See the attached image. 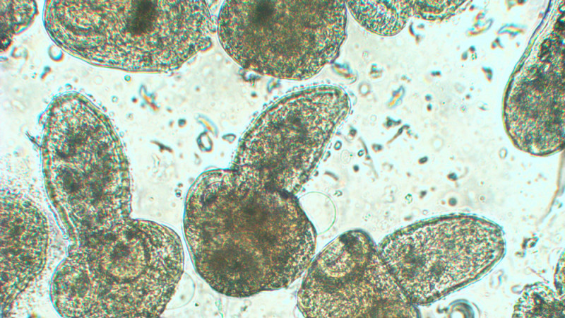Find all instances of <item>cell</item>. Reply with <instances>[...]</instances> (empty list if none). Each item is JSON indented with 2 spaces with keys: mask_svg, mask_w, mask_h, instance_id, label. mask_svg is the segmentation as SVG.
<instances>
[{
  "mask_svg": "<svg viewBox=\"0 0 565 318\" xmlns=\"http://www.w3.org/2000/svg\"><path fill=\"white\" fill-rule=\"evenodd\" d=\"M184 230L199 276L235 298L289 286L307 271L316 248L315 230L295 195L232 169L208 170L192 184Z\"/></svg>",
  "mask_w": 565,
  "mask_h": 318,
  "instance_id": "1",
  "label": "cell"
},
{
  "mask_svg": "<svg viewBox=\"0 0 565 318\" xmlns=\"http://www.w3.org/2000/svg\"><path fill=\"white\" fill-rule=\"evenodd\" d=\"M179 235L153 221L129 219L78 244L51 283L56 310L66 317L160 316L183 273Z\"/></svg>",
  "mask_w": 565,
  "mask_h": 318,
  "instance_id": "2",
  "label": "cell"
},
{
  "mask_svg": "<svg viewBox=\"0 0 565 318\" xmlns=\"http://www.w3.org/2000/svg\"><path fill=\"white\" fill-rule=\"evenodd\" d=\"M49 197L78 244L127 221L130 175L121 141L106 114L85 95H58L48 107L41 142Z\"/></svg>",
  "mask_w": 565,
  "mask_h": 318,
  "instance_id": "3",
  "label": "cell"
},
{
  "mask_svg": "<svg viewBox=\"0 0 565 318\" xmlns=\"http://www.w3.org/2000/svg\"><path fill=\"white\" fill-rule=\"evenodd\" d=\"M52 39L91 64L167 72L208 48L214 21L204 1H48Z\"/></svg>",
  "mask_w": 565,
  "mask_h": 318,
  "instance_id": "4",
  "label": "cell"
},
{
  "mask_svg": "<svg viewBox=\"0 0 565 318\" xmlns=\"http://www.w3.org/2000/svg\"><path fill=\"white\" fill-rule=\"evenodd\" d=\"M346 22L343 1H227L217 28L222 47L242 67L305 80L336 58Z\"/></svg>",
  "mask_w": 565,
  "mask_h": 318,
  "instance_id": "5",
  "label": "cell"
},
{
  "mask_svg": "<svg viewBox=\"0 0 565 318\" xmlns=\"http://www.w3.org/2000/svg\"><path fill=\"white\" fill-rule=\"evenodd\" d=\"M377 248L409 300L427 305L483 276L501 259L506 247L497 224L453 214L403 228Z\"/></svg>",
  "mask_w": 565,
  "mask_h": 318,
  "instance_id": "6",
  "label": "cell"
},
{
  "mask_svg": "<svg viewBox=\"0 0 565 318\" xmlns=\"http://www.w3.org/2000/svg\"><path fill=\"white\" fill-rule=\"evenodd\" d=\"M350 110L347 94L333 86L308 88L282 98L246 132L232 170L258 184L295 195L312 175Z\"/></svg>",
  "mask_w": 565,
  "mask_h": 318,
  "instance_id": "7",
  "label": "cell"
},
{
  "mask_svg": "<svg viewBox=\"0 0 565 318\" xmlns=\"http://www.w3.org/2000/svg\"><path fill=\"white\" fill-rule=\"evenodd\" d=\"M297 293L306 317H416L418 311L364 232L350 230L312 259Z\"/></svg>",
  "mask_w": 565,
  "mask_h": 318,
  "instance_id": "8",
  "label": "cell"
},
{
  "mask_svg": "<svg viewBox=\"0 0 565 318\" xmlns=\"http://www.w3.org/2000/svg\"><path fill=\"white\" fill-rule=\"evenodd\" d=\"M541 64L518 73L508 88L504 120L520 149L537 155L559 151L564 143V59L542 52Z\"/></svg>",
  "mask_w": 565,
  "mask_h": 318,
  "instance_id": "9",
  "label": "cell"
},
{
  "mask_svg": "<svg viewBox=\"0 0 565 318\" xmlns=\"http://www.w3.org/2000/svg\"><path fill=\"white\" fill-rule=\"evenodd\" d=\"M1 211V300L6 312L42 271L49 245V226L28 198L2 192Z\"/></svg>",
  "mask_w": 565,
  "mask_h": 318,
  "instance_id": "10",
  "label": "cell"
},
{
  "mask_svg": "<svg viewBox=\"0 0 565 318\" xmlns=\"http://www.w3.org/2000/svg\"><path fill=\"white\" fill-rule=\"evenodd\" d=\"M347 9L366 30L382 36H393L414 15L413 1H348Z\"/></svg>",
  "mask_w": 565,
  "mask_h": 318,
  "instance_id": "11",
  "label": "cell"
},
{
  "mask_svg": "<svg viewBox=\"0 0 565 318\" xmlns=\"http://www.w3.org/2000/svg\"><path fill=\"white\" fill-rule=\"evenodd\" d=\"M516 317H564V295L542 283L528 285L514 305Z\"/></svg>",
  "mask_w": 565,
  "mask_h": 318,
  "instance_id": "12",
  "label": "cell"
},
{
  "mask_svg": "<svg viewBox=\"0 0 565 318\" xmlns=\"http://www.w3.org/2000/svg\"><path fill=\"white\" fill-rule=\"evenodd\" d=\"M1 50L12 37L34 20L37 7L32 1H1Z\"/></svg>",
  "mask_w": 565,
  "mask_h": 318,
  "instance_id": "13",
  "label": "cell"
},
{
  "mask_svg": "<svg viewBox=\"0 0 565 318\" xmlns=\"http://www.w3.org/2000/svg\"><path fill=\"white\" fill-rule=\"evenodd\" d=\"M463 3L458 1H413L414 15L425 18L443 17Z\"/></svg>",
  "mask_w": 565,
  "mask_h": 318,
  "instance_id": "14",
  "label": "cell"
},
{
  "mask_svg": "<svg viewBox=\"0 0 565 318\" xmlns=\"http://www.w3.org/2000/svg\"><path fill=\"white\" fill-rule=\"evenodd\" d=\"M547 45H549V44H547ZM551 45H552L551 44ZM551 45H550V46H551ZM552 46H553V45H552ZM558 47V48H559L558 46H557V47ZM556 47H555V48H556ZM555 48H554V49H555ZM559 49H560V48H559ZM552 50H553V49H552Z\"/></svg>",
  "mask_w": 565,
  "mask_h": 318,
  "instance_id": "15",
  "label": "cell"
},
{
  "mask_svg": "<svg viewBox=\"0 0 565 318\" xmlns=\"http://www.w3.org/2000/svg\"><path fill=\"white\" fill-rule=\"evenodd\" d=\"M546 46H549V45H547ZM551 46H552V45H551ZM551 46H550V47H551ZM552 47H553V46H552ZM557 48H558V47H557ZM561 51H562V50H561ZM563 51H564V50H563Z\"/></svg>",
  "mask_w": 565,
  "mask_h": 318,
  "instance_id": "16",
  "label": "cell"
}]
</instances>
